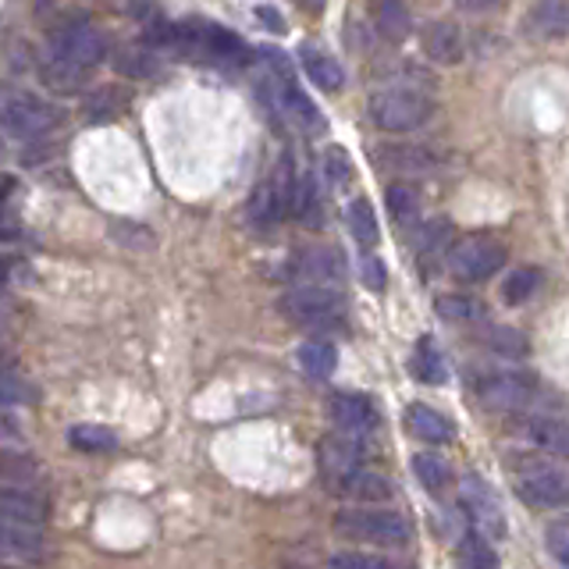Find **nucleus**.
<instances>
[{
  "label": "nucleus",
  "instance_id": "72a5a7b5",
  "mask_svg": "<svg viewBox=\"0 0 569 569\" xmlns=\"http://www.w3.org/2000/svg\"><path fill=\"white\" fill-rule=\"evenodd\" d=\"M68 441H71V449H79V452H111L114 445H118L114 431H107V427H100V423H79V427H71Z\"/></svg>",
  "mask_w": 569,
  "mask_h": 569
},
{
  "label": "nucleus",
  "instance_id": "de8ad7c7",
  "mask_svg": "<svg viewBox=\"0 0 569 569\" xmlns=\"http://www.w3.org/2000/svg\"><path fill=\"white\" fill-rule=\"evenodd\" d=\"M257 14H260V18H267V26H271L274 32H284V26H281V14H278L274 8H260Z\"/></svg>",
  "mask_w": 569,
  "mask_h": 569
},
{
  "label": "nucleus",
  "instance_id": "473e14b6",
  "mask_svg": "<svg viewBox=\"0 0 569 569\" xmlns=\"http://www.w3.org/2000/svg\"><path fill=\"white\" fill-rule=\"evenodd\" d=\"M452 224L449 221H427L423 228H420V236H417V257L420 260H438L441 253H449V249H452Z\"/></svg>",
  "mask_w": 569,
  "mask_h": 569
},
{
  "label": "nucleus",
  "instance_id": "e433bc0d",
  "mask_svg": "<svg viewBox=\"0 0 569 569\" xmlns=\"http://www.w3.org/2000/svg\"><path fill=\"white\" fill-rule=\"evenodd\" d=\"M325 174H328V182H331L338 192H346V189L356 182V168H352L349 150H342V147H328V150H325Z\"/></svg>",
  "mask_w": 569,
  "mask_h": 569
},
{
  "label": "nucleus",
  "instance_id": "58836bf2",
  "mask_svg": "<svg viewBox=\"0 0 569 569\" xmlns=\"http://www.w3.org/2000/svg\"><path fill=\"white\" fill-rule=\"evenodd\" d=\"M480 342H485L488 349L495 352H506V356H523L527 352V338L520 331H512V328H485L480 331Z\"/></svg>",
  "mask_w": 569,
  "mask_h": 569
},
{
  "label": "nucleus",
  "instance_id": "49530a36",
  "mask_svg": "<svg viewBox=\"0 0 569 569\" xmlns=\"http://www.w3.org/2000/svg\"><path fill=\"white\" fill-rule=\"evenodd\" d=\"M18 423L14 420H8V417H0V445H11V441H18Z\"/></svg>",
  "mask_w": 569,
  "mask_h": 569
},
{
  "label": "nucleus",
  "instance_id": "c9c22d12",
  "mask_svg": "<svg viewBox=\"0 0 569 569\" xmlns=\"http://www.w3.org/2000/svg\"><path fill=\"white\" fill-rule=\"evenodd\" d=\"M459 562H462V569H498L495 548L488 545V538H480V533H467V538H462Z\"/></svg>",
  "mask_w": 569,
  "mask_h": 569
},
{
  "label": "nucleus",
  "instance_id": "37998d69",
  "mask_svg": "<svg viewBox=\"0 0 569 569\" xmlns=\"http://www.w3.org/2000/svg\"><path fill=\"white\" fill-rule=\"evenodd\" d=\"M545 545L566 569H569V520H556L545 530Z\"/></svg>",
  "mask_w": 569,
  "mask_h": 569
},
{
  "label": "nucleus",
  "instance_id": "2eb2a0df",
  "mask_svg": "<svg viewBox=\"0 0 569 569\" xmlns=\"http://www.w3.org/2000/svg\"><path fill=\"white\" fill-rule=\"evenodd\" d=\"M420 43H423V53L435 64H459L462 53H467V40H462V29L456 22H449V18H438V22L427 26L423 36H420Z\"/></svg>",
  "mask_w": 569,
  "mask_h": 569
},
{
  "label": "nucleus",
  "instance_id": "5701e85b",
  "mask_svg": "<svg viewBox=\"0 0 569 569\" xmlns=\"http://www.w3.org/2000/svg\"><path fill=\"white\" fill-rule=\"evenodd\" d=\"M527 438L538 445L541 452L569 459V420H559V417H533L527 423Z\"/></svg>",
  "mask_w": 569,
  "mask_h": 569
},
{
  "label": "nucleus",
  "instance_id": "f3484780",
  "mask_svg": "<svg viewBox=\"0 0 569 569\" xmlns=\"http://www.w3.org/2000/svg\"><path fill=\"white\" fill-rule=\"evenodd\" d=\"M292 274L310 284H331L346 274V263L335 249H302L292 260Z\"/></svg>",
  "mask_w": 569,
  "mask_h": 569
},
{
  "label": "nucleus",
  "instance_id": "f8f14e48",
  "mask_svg": "<svg viewBox=\"0 0 569 569\" xmlns=\"http://www.w3.org/2000/svg\"><path fill=\"white\" fill-rule=\"evenodd\" d=\"M331 420L342 435L360 438L378 427V409L360 391H338V396H331Z\"/></svg>",
  "mask_w": 569,
  "mask_h": 569
},
{
  "label": "nucleus",
  "instance_id": "c03bdc74",
  "mask_svg": "<svg viewBox=\"0 0 569 569\" xmlns=\"http://www.w3.org/2000/svg\"><path fill=\"white\" fill-rule=\"evenodd\" d=\"M360 274H363V284L370 292H385L388 289V271H385V263L378 257H363Z\"/></svg>",
  "mask_w": 569,
  "mask_h": 569
},
{
  "label": "nucleus",
  "instance_id": "f257e3e1",
  "mask_svg": "<svg viewBox=\"0 0 569 569\" xmlns=\"http://www.w3.org/2000/svg\"><path fill=\"white\" fill-rule=\"evenodd\" d=\"M157 40L182 50L186 58H200V61H224V64L249 61V47L236 32L221 29L218 22H210V18H186V22L160 26Z\"/></svg>",
  "mask_w": 569,
  "mask_h": 569
},
{
  "label": "nucleus",
  "instance_id": "2f4dec72",
  "mask_svg": "<svg viewBox=\"0 0 569 569\" xmlns=\"http://www.w3.org/2000/svg\"><path fill=\"white\" fill-rule=\"evenodd\" d=\"M413 470H417V477H420V485L431 491V495H441L445 488L452 485V467L445 462L441 456H435V452H420V456H413Z\"/></svg>",
  "mask_w": 569,
  "mask_h": 569
},
{
  "label": "nucleus",
  "instance_id": "dca6fc26",
  "mask_svg": "<svg viewBox=\"0 0 569 569\" xmlns=\"http://www.w3.org/2000/svg\"><path fill=\"white\" fill-rule=\"evenodd\" d=\"M373 160L388 171L399 174H431L438 168V160L431 150L413 147V142H396V147H378L373 150Z\"/></svg>",
  "mask_w": 569,
  "mask_h": 569
},
{
  "label": "nucleus",
  "instance_id": "393cba45",
  "mask_svg": "<svg viewBox=\"0 0 569 569\" xmlns=\"http://www.w3.org/2000/svg\"><path fill=\"white\" fill-rule=\"evenodd\" d=\"M299 367L313 381L331 378L335 367H338V349H335V342H328V338H313V342H307V346L299 349Z\"/></svg>",
  "mask_w": 569,
  "mask_h": 569
},
{
  "label": "nucleus",
  "instance_id": "7c9ffc66",
  "mask_svg": "<svg viewBox=\"0 0 569 569\" xmlns=\"http://www.w3.org/2000/svg\"><path fill=\"white\" fill-rule=\"evenodd\" d=\"M36 477H40V467L32 456L0 445V485H32Z\"/></svg>",
  "mask_w": 569,
  "mask_h": 569
},
{
  "label": "nucleus",
  "instance_id": "4be33fe9",
  "mask_svg": "<svg viewBox=\"0 0 569 569\" xmlns=\"http://www.w3.org/2000/svg\"><path fill=\"white\" fill-rule=\"evenodd\" d=\"M320 467L328 470V477H342L349 470L360 467V459H363V449L352 441V435H338V438H328V441H320Z\"/></svg>",
  "mask_w": 569,
  "mask_h": 569
},
{
  "label": "nucleus",
  "instance_id": "423d86ee",
  "mask_svg": "<svg viewBox=\"0 0 569 569\" xmlns=\"http://www.w3.org/2000/svg\"><path fill=\"white\" fill-rule=\"evenodd\" d=\"M431 97L417 93V89H385L370 100V118L385 132H413L431 118Z\"/></svg>",
  "mask_w": 569,
  "mask_h": 569
},
{
  "label": "nucleus",
  "instance_id": "39448f33",
  "mask_svg": "<svg viewBox=\"0 0 569 569\" xmlns=\"http://www.w3.org/2000/svg\"><path fill=\"white\" fill-rule=\"evenodd\" d=\"M58 124V111L43 100L18 86H0V129L11 136H40Z\"/></svg>",
  "mask_w": 569,
  "mask_h": 569
},
{
  "label": "nucleus",
  "instance_id": "9b49d317",
  "mask_svg": "<svg viewBox=\"0 0 569 569\" xmlns=\"http://www.w3.org/2000/svg\"><path fill=\"white\" fill-rule=\"evenodd\" d=\"M459 502H462V509L470 512V520H473L480 530L495 533V538L506 530V512H502V506H498V498L491 495V488L485 485V477H477V473H467V477H462V485H459Z\"/></svg>",
  "mask_w": 569,
  "mask_h": 569
},
{
  "label": "nucleus",
  "instance_id": "a18cd8bd",
  "mask_svg": "<svg viewBox=\"0 0 569 569\" xmlns=\"http://www.w3.org/2000/svg\"><path fill=\"white\" fill-rule=\"evenodd\" d=\"M462 11H491V8H502L506 0H456Z\"/></svg>",
  "mask_w": 569,
  "mask_h": 569
},
{
  "label": "nucleus",
  "instance_id": "cd10ccee",
  "mask_svg": "<svg viewBox=\"0 0 569 569\" xmlns=\"http://www.w3.org/2000/svg\"><path fill=\"white\" fill-rule=\"evenodd\" d=\"M292 210H296V218L307 224V228H313V231L325 224V203H320V189H317V178L313 174H302L299 178Z\"/></svg>",
  "mask_w": 569,
  "mask_h": 569
},
{
  "label": "nucleus",
  "instance_id": "a211bd4d",
  "mask_svg": "<svg viewBox=\"0 0 569 569\" xmlns=\"http://www.w3.org/2000/svg\"><path fill=\"white\" fill-rule=\"evenodd\" d=\"M299 61H302V71L313 79V86H320L325 93H335V89H342L346 82V71L338 64L325 47L317 43H302L299 47Z\"/></svg>",
  "mask_w": 569,
  "mask_h": 569
},
{
  "label": "nucleus",
  "instance_id": "7ed1b4c3",
  "mask_svg": "<svg viewBox=\"0 0 569 569\" xmlns=\"http://www.w3.org/2000/svg\"><path fill=\"white\" fill-rule=\"evenodd\" d=\"M335 533L363 545L402 548L409 541V520L391 509H342L335 516Z\"/></svg>",
  "mask_w": 569,
  "mask_h": 569
},
{
  "label": "nucleus",
  "instance_id": "f704fd0d",
  "mask_svg": "<svg viewBox=\"0 0 569 569\" xmlns=\"http://www.w3.org/2000/svg\"><path fill=\"white\" fill-rule=\"evenodd\" d=\"M541 284V271L538 267H520V271H512L502 284V299L509 302V307H520V302H527L533 292H538Z\"/></svg>",
  "mask_w": 569,
  "mask_h": 569
},
{
  "label": "nucleus",
  "instance_id": "79ce46f5",
  "mask_svg": "<svg viewBox=\"0 0 569 569\" xmlns=\"http://www.w3.org/2000/svg\"><path fill=\"white\" fill-rule=\"evenodd\" d=\"M331 569H399L381 556H367V551H338L331 559Z\"/></svg>",
  "mask_w": 569,
  "mask_h": 569
},
{
  "label": "nucleus",
  "instance_id": "ddd939ff",
  "mask_svg": "<svg viewBox=\"0 0 569 569\" xmlns=\"http://www.w3.org/2000/svg\"><path fill=\"white\" fill-rule=\"evenodd\" d=\"M40 559H43L40 527L0 516V562H40Z\"/></svg>",
  "mask_w": 569,
  "mask_h": 569
},
{
  "label": "nucleus",
  "instance_id": "a19ab883",
  "mask_svg": "<svg viewBox=\"0 0 569 569\" xmlns=\"http://www.w3.org/2000/svg\"><path fill=\"white\" fill-rule=\"evenodd\" d=\"M53 61H58V58H53ZM79 71H82V68L68 64V61H58V64H47V68H43V79H47V86L61 89V93H76V89L82 86V82H79Z\"/></svg>",
  "mask_w": 569,
  "mask_h": 569
},
{
  "label": "nucleus",
  "instance_id": "4468645a",
  "mask_svg": "<svg viewBox=\"0 0 569 569\" xmlns=\"http://www.w3.org/2000/svg\"><path fill=\"white\" fill-rule=\"evenodd\" d=\"M0 516H4V520L43 527L50 506H47V498L36 495L29 485H8V488H0Z\"/></svg>",
  "mask_w": 569,
  "mask_h": 569
},
{
  "label": "nucleus",
  "instance_id": "ea45409f",
  "mask_svg": "<svg viewBox=\"0 0 569 569\" xmlns=\"http://www.w3.org/2000/svg\"><path fill=\"white\" fill-rule=\"evenodd\" d=\"M124 103H129V93H121V89L107 86V89H100L97 97H89V118H93V121H100V118H114Z\"/></svg>",
  "mask_w": 569,
  "mask_h": 569
},
{
  "label": "nucleus",
  "instance_id": "412c9836",
  "mask_svg": "<svg viewBox=\"0 0 569 569\" xmlns=\"http://www.w3.org/2000/svg\"><path fill=\"white\" fill-rule=\"evenodd\" d=\"M373 26L388 43H406L409 32H413V11H409L406 0H378L373 4Z\"/></svg>",
  "mask_w": 569,
  "mask_h": 569
},
{
  "label": "nucleus",
  "instance_id": "c756f323",
  "mask_svg": "<svg viewBox=\"0 0 569 569\" xmlns=\"http://www.w3.org/2000/svg\"><path fill=\"white\" fill-rule=\"evenodd\" d=\"M388 213L399 228H413L420 221V192L413 186H391L388 189Z\"/></svg>",
  "mask_w": 569,
  "mask_h": 569
},
{
  "label": "nucleus",
  "instance_id": "20e7f679",
  "mask_svg": "<svg viewBox=\"0 0 569 569\" xmlns=\"http://www.w3.org/2000/svg\"><path fill=\"white\" fill-rule=\"evenodd\" d=\"M512 485L533 509H559L569 502V477L548 459H520V467L512 470Z\"/></svg>",
  "mask_w": 569,
  "mask_h": 569
},
{
  "label": "nucleus",
  "instance_id": "b1692460",
  "mask_svg": "<svg viewBox=\"0 0 569 569\" xmlns=\"http://www.w3.org/2000/svg\"><path fill=\"white\" fill-rule=\"evenodd\" d=\"M527 29L541 40H559L569 32V8L562 0H541L538 8L527 14Z\"/></svg>",
  "mask_w": 569,
  "mask_h": 569
},
{
  "label": "nucleus",
  "instance_id": "09e8293b",
  "mask_svg": "<svg viewBox=\"0 0 569 569\" xmlns=\"http://www.w3.org/2000/svg\"><path fill=\"white\" fill-rule=\"evenodd\" d=\"M11 192H14V178H11V174H4V171H0V203H4Z\"/></svg>",
  "mask_w": 569,
  "mask_h": 569
},
{
  "label": "nucleus",
  "instance_id": "a878e982",
  "mask_svg": "<svg viewBox=\"0 0 569 569\" xmlns=\"http://www.w3.org/2000/svg\"><path fill=\"white\" fill-rule=\"evenodd\" d=\"M346 224H349V236L360 242V249H373L381 239L378 231V213H373L370 200H363V196H356V200L349 203L346 210Z\"/></svg>",
  "mask_w": 569,
  "mask_h": 569
},
{
  "label": "nucleus",
  "instance_id": "3c124183",
  "mask_svg": "<svg viewBox=\"0 0 569 569\" xmlns=\"http://www.w3.org/2000/svg\"><path fill=\"white\" fill-rule=\"evenodd\" d=\"M0 569H11V566H4V562H0Z\"/></svg>",
  "mask_w": 569,
  "mask_h": 569
},
{
  "label": "nucleus",
  "instance_id": "4c0bfd02",
  "mask_svg": "<svg viewBox=\"0 0 569 569\" xmlns=\"http://www.w3.org/2000/svg\"><path fill=\"white\" fill-rule=\"evenodd\" d=\"M36 399V388L18 378L14 370H0V409H11V406H29Z\"/></svg>",
  "mask_w": 569,
  "mask_h": 569
},
{
  "label": "nucleus",
  "instance_id": "0eeeda50",
  "mask_svg": "<svg viewBox=\"0 0 569 569\" xmlns=\"http://www.w3.org/2000/svg\"><path fill=\"white\" fill-rule=\"evenodd\" d=\"M509 253L506 246L498 239L488 236H467V239H456L449 249V271L459 281H488L491 274H498L506 267Z\"/></svg>",
  "mask_w": 569,
  "mask_h": 569
},
{
  "label": "nucleus",
  "instance_id": "9d476101",
  "mask_svg": "<svg viewBox=\"0 0 569 569\" xmlns=\"http://www.w3.org/2000/svg\"><path fill=\"white\" fill-rule=\"evenodd\" d=\"M533 391H538V381L530 373L520 370H502V373H488L485 381H477V396L491 409H523Z\"/></svg>",
  "mask_w": 569,
  "mask_h": 569
},
{
  "label": "nucleus",
  "instance_id": "6e6552de",
  "mask_svg": "<svg viewBox=\"0 0 569 569\" xmlns=\"http://www.w3.org/2000/svg\"><path fill=\"white\" fill-rule=\"evenodd\" d=\"M292 200H296V168L292 157L284 153L274 178L260 182L253 196H249V221H253V228H274L292 210Z\"/></svg>",
  "mask_w": 569,
  "mask_h": 569
},
{
  "label": "nucleus",
  "instance_id": "c85d7f7f",
  "mask_svg": "<svg viewBox=\"0 0 569 569\" xmlns=\"http://www.w3.org/2000/svg\"><path fill=\"white\" fill-rule=\"evenodd\" d=\"M435 310L452 320V325H473V320H485V307H480V299L473 296H462V292H445L435 299Z\"/></svg>",
  "mask_w": 569,
  "mask_h": 569
},
{
  "label": "nucleus",
  "instance_id": "aec40b11",
  "mask_svg": "<svg viewBox=\"0 0 569 569\" xmlns=\"http://www.w3.org/2000/svg\"><path fill=\"white\" fill-rule=\"evenodd\" d=\"M331 485H335V491H342L349 498H360V502H388V498H391L388 480L363 470V467H356V470H349L342 477H331Z\"/></svg>",
  "mask_w": 569,
  "mask_h": 569
},
{
  "label": "nucleus",
  "instance_id": "6ab92c4d",
  "mask_svg": "<svg viewBox=\"0 0 569 569\" xmlns=\"http://www.w3.org/2000/svg\"><path fill=\"white\" fill-rule=\"evenodd\" d=\"M406 427L413 431L420 441H431V445H445V441H452L456 438V427L452 420L438 413V409L431 406H423V402H413L406 409Z\"/></svg>",
  "mask_w": 569,
  "mask_h": 569
},
{
  "label": "nucleus",
  "instance_id": "f03ea898",
  "mask_svg": "<svg viewBox=\"0 0 569 569\" xmlns=\"http://www.w3.org/2000/svg\"><path fill=\"white\" fill-rule=\"evenodd\" d=\"M281 313L302 328H342L346 325V296L331 284H299L281 296Z\"/></svg>",
  "mask_w": 569,
  "mask_h": 569
},
{
  "label": "nucleus",
  "instance_id": "1a4fd4ad",
  "mask_svg": "<svg viewBox=\"0 0 569 569\" xmlns=\"http://www.w3.org/2000/svg\"><path fill=\"white\" fill-rule=\"evenodd\" d=\"M50 50H53V58L58 61H68V64H76V68H93L107 58V43H103V36L82 22V18H71V22L58 26L50 32Z\"/></svg>",
  "mask_w": 569,
  "mask_h": 569
},
{
  "label": "nucleus",
  "instance_id": "8fccbe9b",
  "mask_svg": "<svg viewBox=\"0 0 569 569\" xmlns=\"http://www.w3.org/2000/svg\"><path fill=\"white\" fill-rule=\"evenodd\" d=\"M8 274H11V260H8L4 253H0V284L8 281Z\"/></svg>",
  "mask_w": 569,
  "mask_h": 569
},
{
  "label": "nucleus",
  "instance_id": "bb28decb",
  "mask_svg": "<svg viewBox=\"0 0 569 569\" xmlns=\"http://www.w3.org/2000/svg\"><path fill=\"white\" fill-rule=\"evenodd\" d=\"M413 373L423 381V385H441L449 378V367H445V356L438 349V342L431 335H423L417 349H413Z\"/></svg>",
  "mask_w": 569,
  "mask_h": 569
}]
</instances>
